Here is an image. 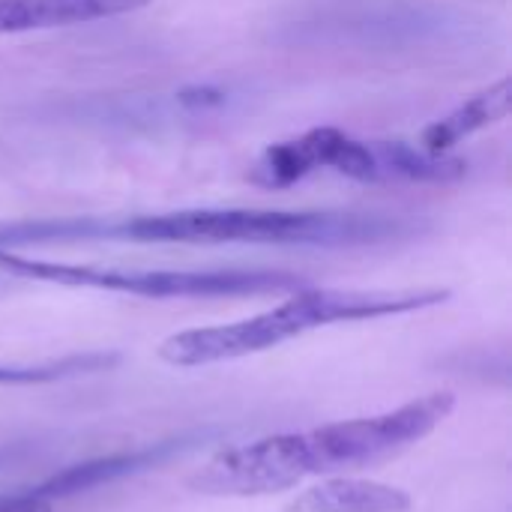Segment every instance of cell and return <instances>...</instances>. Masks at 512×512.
Returning <instances> with one entry per match:
<instances>
[{"mask_svg": "<svg viewBox=\"0 0 512 512\" xmlns=\"http://www.w3.org/2000/svg\"><path fill=\"white\" fill-rule=\"evenodd\" d=\"M420 222L387 213L342 210H249V207H195L174 213H141L126 219L72 216L33 219L0 228V249L114 240V243H249V246H309L357 249L381 246L420 234Z\"/></svg>", "mask_w": 512, "mask_h": 512, "instance_id": "cell-1", "label": "cell"}, {"mask_svg": "<svg viewBox=\"0 0 512 512\" xmlns=\"http://www.w3.org/2000/svg\"><path fill=\"white\" fill-rule=\"evenodd\" d=\"M456 411L453 393H429L402 408L327 423L306 432L267 435L210 456L186 486L210 498H264L300 486L306 477L372 468L429 438Z\"/></svg>", "mask_w": 512, "mask_h": 512, "instance_id": "cell-2", "label": "cell"}, {"mask_svg": "<svg viewBox=\"0 0 512 512\" xmlns=\"http://www.w3.org/2000/svg\"><path fill=\"white\" fill-rule=\"evenodd\" d=\"M450 300L447 288H411V291H342V288H300L282 306L216 327H195L168 336L159 345V357L177 369H201L213 363L243 360L300 339L318 327L375 321L390 315H411Z\"/></svg>", "mask_w": 512, "mask_h": 512, "instance_id": "cell-3", "label": "cell"}, {"mask_svg": "<svg viewBox=\"0 0 512 512\" xmlns=\"http://www.w3.org/2000/svg\"><path fill=\"white\" fill-rule=\"evenodd\" d=\"M480 30L474 21L435 0H336L288 24V45L441 54L468 48Z\"/></svg>", "mask_w": 512, "mask_h": 512, "instance_id": "cell-4", "label": "cell"}, {"mask_svg": "<svg viewBox=\"0 0 512 512\" xmlns=\"http://www.w3.org/2000/svg\"><path fill=\"white\" fill-rule=\"evenodd\" d=\"M315 171H336L360 183H456L468 162L405 141H360L339 129H312L273 144L252 168V183L285 189Z\"/></svg>", "mask_w": 512, "mask_h": 512, "instance_id": "cell-5", "label": "cell"}, {"mask_svg": "<svg viewBox=\"0 0 512 512\" xmlns=\"http://www.w3.org/2000/svg\"><path fill=\"white\" fill-rule=\"evenodd\" d=\"M0 273L66 288H93L132 294L147 300H216V297H261L300 291L309 282L285 270H129L99 264H69L27 258L15 249H0Z\"/></svg>", "mask_w": 512, "mask_h": 512, "instance_id": "cell-6", "label": "cell"}, {"mask_svg": "<svg viewBox=\"0 0 512 512\" xmlns=\"http://www.w3.org/2000/svg\"><path fill=\"white\" fill-rule=\"evenodd\" d=\"M198 441H204V435H180V438H171V441H159L153 447L99 456V459H90V462H81V465H69L60 474H54V477H48V480H42L36 486H27V492L36 501H45V504L54 507V501L75 498V495L90 492L96 486H105V483H114V480H123V477H135V474H141L147 468H156V465L192 450Z\"/></svg>", "mask_w": 512, "mask_h": 512, "instance_id": "cell-7", "label": "cell"}, {"mask_svg": "<svg viewBox=\"0 0 512 512\" xmlns=\"http://www.w3.org/2000/svg\"><path fill=\"white\" fill-rule=\"evenodd\" d=\"M147 3L150 0H0V33L51 30L117 18Z\"/></svg>", "mask_w": 512, "mask_h": 512, "instance_id": "cell-8", "label": "cell"}, {"mask_svg": "<svg viewBox=\"0 0 512 512\" xmlns=\"http://www.w3.org/2000/svg\"><path fill=\"white\" fill-rule=\"evenodd\" d=\"M411 504L405 489L360 477H330L300 492L282 512H408Z\"/></svg>", "mask_w": 512, "mask_h": 512, "instance_id": "cell-9", "label": "cell"}, {"mask_svg": "<svg viewBox=\"0 0 512 512\" xmlns=\"http://www.w3.org/2000/svg\"><path fill=\"white\" fill-rule=\"evenodd\" d=\"M512 105V87L510 78H501L498 84L480 90L477 96H471L465 105H459L453 114H447L444 120L432 123L423 138H420V147L432 150V153H447L453 144L471 138L474 132L480 129H489L492 123H501L507 120Z\"/></svg>", "mask_w": 512, "mask_h": 512, "instance_id": "cell-10", "label": "cell"}, {"mask_svg": "<svg viewBox=\"0 0 512 512\" xmlns=\"http://www.w3.org/2000/svg\"><path fill=\"white\" fill-rule=\"evenodd\" d=\"M117 363H120V354H111V351H87V354H72L60 360H42V363H0V384L72 381V378L108 372Z\"/></svg>", "mask_w": 512, "mask_h": 512, "instance_id": "cell-11", "label": "cell"}, {"mask_svg": "<svg viewBox=\"0 0 512 512\" xmlns=\"http://www.w3.org/2000/svg\"><path fill=\"white\" fill-rule=\"evenodd\" d=\"M18 453H21V447H0V468H3L6 462H12Z\"/></svg>", "mask_w": 512, "mask_h": 512, "instance_id": "cell-12", "label": "cell"}]
</instances>
